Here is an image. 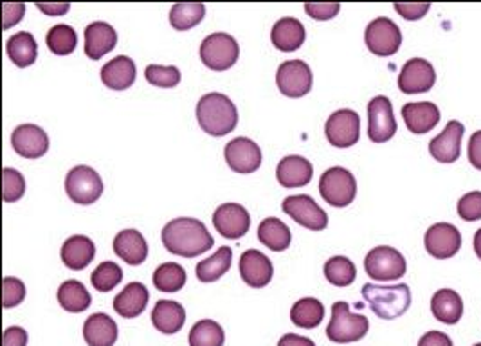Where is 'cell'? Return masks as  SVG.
I'll use <instances>...</instances> for the list:
<instances>
[{
    "mask_svg": "<svg viewBox=\"0 0 481 346\" xmlns=\"http://www.w3.org/2000/svg\"><path fill=\"white\" fill-rule=\"evenodd\" d=\"M161 238L162 245L172 254L182 258H197L215 245L208 228L201 221L190 217H181L168 222L161 232Z\"/></svg>",
    "mask_w": 481,
    "mask_h": 346,
    "instance_id": "6da1fadb",
    "label": "cell"
},
{
    "mask_svg": "<svg viewBox=\"0 0 481 346\" xmlns=\"http://www.w3.org/2000/svg\"><path fill=\"white\" fill-rule=\"evenodd\" d=\"M197 119L206 133L224 137L237 128L239 111L226 94L210 93L197 104Z\"/></svg>",
    "mask_w": 481,
    "mask_h": 346,
    "instance_id": "7a4b0ae2",
    "label": "cell"
},
{
    "mask_svg": "<svg viewBox=\"0 0 481 346\" xmlns=\"http://www.w3.org/2000/svg\"><path fill=\"white\" fill-rule=\"evenodd\" d=\"M362 298L366 300L369 309L382 320L400 318L411 305V291L406 283L393 287L366 283L362 287Z\"/></svg>",
    "mask_w": 481,
    "mask_h": 346,
    "instance_id": "3957f363",
    "label": "cell"
},
{
    "mask_svg": "<svg viewBox=\"0 0 481 346\" xmlns=\"http://www.w3.org/2000/svg\"><path fill=\"white\" fill-rule=\"evenodd\" d=\"M369 321L362 314H352L347 302H338L332 307V320L327 327V336L332 343L347 345L361 341L368 334Z\"/></svg>",
    "mask_w": 481,
    "mask_h": 346,
    "instance_id": "277c9868",
    "label": "cell"
},
{
    "mask_svg": "<svg viewBox=\"0 0 481 346\" xmlns=\"http://www.w3.org/2000/svg\"><path fill=\"white\" fill-rule=\"evenodd\" d=\"M319 193L334 208H347L358 195V183L352 172L341 166L329 168L319 181Z\"/></svg>",
    "mask_w": 481,
    "mask_h": 346,
    "instance_id": "5b68a950",
    "label": "cell"
},
{
    "mask_svg": "<svg viewBox=\"0 0 481 346\" xmlns=\"http://www.w3.org/2000/svg\"><path fill=\"white\" fill-rule=\"evenodd\" d=\"M240 54L237 40L228 33H213L201 44V60L211 71L231 69Z\"/></svg>",
    "mask_w": 481,
    "mask_h": 346,
    "instance_id": "8992f818",
    "label": "cell"
},
{
    "mask_svg": "<svg viewBox=\"0 0 481 346\" xmlns=\"http://www.w3.org/2000/svg\"><path fill=\"white\" fill-rule=\"evenodd\" d=\"M366 274L377 282H393L400 280L406 274V260L404 256L388 245H378L371 249L364 258Z\"/></svg>",
    "mask_w": 481,
    "mask_h": 346,
    "instance_id": "52a82bcc",
    "label": "cell"
},
{
    "mask_svg": "<svg viewBox=\"0 0 481 346\" xmlns=\"http://www.w3.org/2000/svg\"><path fill=\"white\" fill-rule=\"evenodd\" d=\"M65 192L76 204H94L103 193V181L100 173L89 166H76L67 173Z\"/></svg>",
    "mask_w": 481,
    "mask_h": 346,
    "instance_id": "ba28073f",
    "label": "cell"
},
{
    "mask_svg": "<svg viewBox=\"0 0 481 346\" xmlns=\"http://www.w3.org/2000/svg\"><path fill=\"white\" fill-rule=\"evenodd\" d=\"M364 42H366V47L375 56L386 58V56H393L400 49L402 33L393 20L380 16L368 24L366 33H364Z\"/></svg>",
    "mask_w": 481,
    "mask_h": 346,
    "instance_id": "9c48e42d",
    "label": "cell"
},
{
    "mask_svg": "<svg viewBox=\"0 0 481 346\" xmlns=\"http://www.w3.org/2000/svg\"><path fill=\"white\" fill-rule=\"evenodd\" d=\"M312 71L303 60H289L278 67L276 84L283 96L303 98L312 91Z\"/></svg>",
    "mask_w": 481,
    "mask_h": 346,
    "instance_id": "30bf717a",
    "label": "cell"
},
{
    "mask_svg": "<svg viewBox=\"0 0 481 346\" xmlns=\"http://www.w3.org/2000/svg\"><path fill=\"white\" fill-rule=\"evenodd\" d=\"M325 133L332 146L350 148L361 137V117L356 111L341 109L327 119Z\"/></svg>",
    "mask_w": 481,
    "mask_h": 346,
    "instance_id": "8fae6325",
    "label": "cell"
},
{
    "mask_svg": "<svg viewBox=\"0 0 481 346\" xmlns=\"http://www.w3.org/2000/svg\"><path fill=\"white\" fill-rule=\"evenodd\" d=\"M281 208L292 221H296L299 226L307 230L323 231L329 226V215L309 195L287 197Z\"/></svg>",
    "mask_w": 481,
    "mask_h": 346,
    "instance_id": "7c38bea8",
    "label": "cell"
},
{
    "mask_svg": "<svg viewBox=\"0 0 481 346\" xmlns=\"http://www.w3.org/2000/svg\"><path fill=\"white\" fill-rule=\"evenodd\" d=\"M397 132L393 105L386 96H375L368 104V137L373 143H386Z\"/></svg>",
    "mask_w": 481,
    "mask_h": 346,
    "instance_id": "4fadbf2b",
    "label": "cell"
},
{
    "mask_svg": "<svg viewBox=\"0 0 481 346\" xmlns=\"http://www.w3.org/2000/svg\"><path fill=\"white\" fill-rule=\"evenodd\" d=\"M437 84L435 67L424 58H411L404 64L398 74V89L404 94H420L427 93Z\"/></svg>",
    "mask_w": 481,
    "mask_h": 346,
    "instance_id": "5bb4252c",
    "label": "cell"
},
{
    "mask_svg": "<svg viewBox=\"0 0 481 346\" xmlns=\"http://www.w3.org/2000/svg\"><path fill=\"white\" fill-rule=\"evenodd\" d=\"M424 245L431 256H435L438 260H447L460 251L462 234H460L458 228H455L453 224L438 222V224H435L426 231Z\"/></svg>",
    "mask_w": 481,
    "mask_h": 346,
    "instance_id": "9a60e30c",
    "label": "cell"
},
{
    "mask_svg": "<svg viewBox=\"0 0 481 346\" xmlns=\"http://www.w3.org/2000/svg\"><path fill=\"white\" fill-rule=\"evenodd\" d=\"M11 146L24 159H40L49 150V137L36 124H20L11 133Z\"/></svg>",
    "mask_w": 481,
    "mask_h": 346,
    "instance_id": "2e32d148",
    "label": "cell"
},
{
    "mask_svg": "<svg viewBox=\"0 0 481 346\" xmlns=\"http://www.w3.org/2000/svg\"><path fill=\"white\" fill-rule=\"evenodd\" d=\"M228 166L237 173H254L261 164V150L260 146L247 139V137H237L226 144L224 150Z\"/></svg>",
    "mask_w": 481,
    "mask_h": 346,
    "instance_id": "e0dca14e",
    "label": "cell"
},
{
    "mask_svg": "<svg viewBox=\"0 0 481 346\" xmlns=\"http://www.w3.org/2000/svg\"><path fill=\"white\" fill-rule=\"evenodd\" d=\"M464 124L460 121H449L440 135H437L429 143V152L438 163H455L460 159L462 153V137H464Z\"/></svg>",
    "mask_w": 481,
    "mask_h": 346,
    "instance_id": "ac0fdd59",
    "label": "cell"
},
{
    "mask_svg": "<svg viewBox=\"0 0 481 346\" xmlns=\"http://www.w3.org/2000/svg\"><path fill=\"white\" fill-rule=\"evenodd\" d=\"M213 224L224 238L239 240L250 228V217L240 204L226 203L217 208L213 215Z\"/></svg>",
    "mask_w": 481,
    "mask_h": 346,
    "instance_id": "d6986e66",
    "label": "cell"
},
{
    "mask_svg": "<svg viewBox=\"0 0 481 346\" xmlns=\"http://www.w3.org/2000/svg\"><path fill=\"white\" fill-rule=\"evenodd\" d=\"M241 280L252 287V289H261L270 283L274 267L272 262L260 251L249 249L241 254L240 258Z\"/></svg>",
    "mask_w": 481,
    "mask_h": 346,
    "instance_id": "ffe728a7",
    "label": "cell"
},
{
    "mask_svg": "<svg viewBox=\"0 0 481 346\" xmlns=\"http://www.w3.org/2000/svg\"><path fill=\"white\" fill-rule=\"evenodd\" d=\"M314 177L312 163L301 155L283 157L276 168V179L283 188H303Z\"/></svg>",
    "mask_w": 481,
    "mask_h": 346,
    "instance_id": "44dd1931",
    "label": "cell"
},
{
    "mask_svg": "<svg viewBox=\"0 0 481 346\" xmlns=\"http://www.w3.org/2000/svg\"><path fill=\"white\" fill-rule=\"evenodd\" d=\"M118 45L116 29L107 22H93L85 29V53L91 60H102Z\"/></svg>",
    "mask_w": 481,
    "mask_h": 346,
    "instance_id": "7402d4cb",
    "label": "cell"
},
{
    "mask_svg": "<svg viewBox=\"0 0 481 346\" xmlns=\"http://www.w3.org/2000/svg\"><path fill=\"white\" fill-rule=\"evenodd\" d=\"M307 38L305 25L298 18H281L274 24L270 31V40L278 51L292 53L298 51Z\"/></svg>",
    "mask_w": 481,
    "mask_h": 346,
    "instance_id": "603a6c76",
    "label": "cell"
},
{
    "mask_svg": "<svg viewBox=\"0 0 481 346\" xmlns=\"http://www.w3.org/2000/svg\"><path fill=\"white\" fill-rule=\"evenodd\" d=\"M96 256V245L83 234H74L62 245V262L73 271H83Z\"/></svg>",
    "mask_w": 481,
    "mask_h": 346,
    "instance_id": "cb8c5ba5",
    "label": "cell"
},
{
    "mask_svg": "<svg viewBox=\"0 0 481 346\" xmlns=\"http://www.w3.org/2000/svg\"><path fill=\"white\" fill-rule=\"evenodd\" d=\"M152 323L159 332L166 336L177 334L186 323V311L177 302L159 300L152 311Z\"/></svg>",
    "mask_w": 481,
    "mask_h": 346,
    "instance_id": "d4e9b609",
    "label": "cell"
},
{
    "mask_svg": "<svg viewBox=\"0 0 481 346\" xmlns=\"http://www.w3.org/2000/svg\"><path fill=\"white\" fill-rule=\"evenodd\" d=\"M402 117L406 121V126L413 133H427L431 132L438 121H440V111L431 102H418V104H407L402 107Z\"/></svg>",
    "mask_w": 481,
    "mask_h": 346,
    "instance_id": "484cf974",
    "label": "cell"
},
{
    "mask_svg": "<svg viewBox=\"0 0 481 346\" xmlns=\"http://www.w3.org/2000/svg\"><path fill=\"white\" fill-rule=\"evenodd\" d=\"M148 298H150L148 289L139 282H132L116 296L114 311L124 320L137 318L144 312L148 305Z\"/></svg>",
    "mask_w": 481,
    "mask_h": 346,
    "instance_id": "4316f807",
    "label": "cell"
},
{
    "mask_svg": "<svg viewBox=\"0 0 481 346\" xmlns=\"http://www.w3.org/2000/svg\"><path fill=\"white\" fill-rule=\"evenodd\" d=\"M431 312L438 321L456 325L464 316V300L453 289H440L431 300Z\"/></svg>",
    "mask_w": 481,
    "mask_h": 346,
    "instance_id": "83f0119b",
    "label": "cell"
},
{
    "mask_svg": "<svg viewBox=\"0 0 481 346\" xmlns=\"http://www.w3.org/2000/svg\"><path fill=\"white\" fill-rule=\"evenodd\" d=\"M114 252L128 265H141L148 256V243L137 230H123L114 238Z\"/></svg>",
    "mask_w": 481,
    "mask_h": 346,
    "instance_id": "f1b7e54d",
    "label": "cell"
},
{
    "mask_svg": "<svg viewBox=\"0 0 481 346\" xmlns=\"http://www.w3.org/2000/svg\"><path fill=\"white\" fill-rule=\"evenodd\" d=\"M100 74H102V82L105 84V87L113 91H126L128 87L133 85L137 71H135V64L132 58L118 56L111 60L109 64H105Z\"/></svg>",
    "mask_w": 481,
    "mask_h": 346,
    "instance_id": "f546056e",
    "label": "cell"
},
{
    "mask_svg": "<svg viewBox=\"0 0 481 346\" xmlns=\"http://www.w3.org/2000/svg\"><path fill=\"white\" fill-rule=\"evenodd\" d=\"M83 338L89 346H114L118 341V325L107 314H93L83 325Z\"/></svg>",
    "mask_w": 481,
    "mask_h": 346,
    "instance_id": "4dcf8cb0",
    "label": "cell"
},
{
    "mask_svg": "<svg viewBox=\"0 0 481 346\" xmlns=\"http://www.w3.org/2000/svg\"><path fill=\"white\" fill-rule=\"evenodd\" d=\"M5 51H7V56L9 60L20 67V69H25L29 65H33L36 62V56H38V45H36V40L31 33L27 31H20L16 35H13L9 40H7V45H5Z\"/></svg>",
    "mask_w": 481,
    "mask_h": 346,
    "instance_id": "1f68e13d",
    "label": "cell"
},
{
    "mask_svg": "<svg viewBox=\"0 0 481 346\" xmlns=\"http://www.w3.org/2000/svg\"><path fill=\"white\" fill-rule=\"evenodd\" d=\"M91 294L85 285L78 280H67L58 289V303L64 311L80 314L91 307Z\"/></svg>",
    "mask_w": 481,
    "mask_h": 346,
    "instance_id": "d6a6232c",
    "label": "cell"
},
{
    "mask_svg": "<svg viewBox=\"0 0 481 346\" xmlns=\"http://www.w3.org/2000/svg\"><path fill=\"white\" fill-rule=\"evenodd\" d=\"M258 240L265 247H269L270 251L281 252V251L289 249V245L292 242V232L289 230V226L283 224L280 219L269 217V219L261 221L258 226Z\"/></svg>",
    "mask_w": 481,
    "mask_h": 346,
    "instance_id": "836d02e7",
    "label": "cell"
},
{
    "mask_svg": "<svg viewBox=\"0 0 481 346\" xmlns=\"http://www.w3.org/2000/svg\"><path fill=\"white\" fill-rule=\"evenodd\" d=\"M231 260H233L231 247L224 245V247L217 249L215 254H211L210 258L199 262V265H197V278L202 283H213V282H217L219 278H222L231 269Z\"/></svg>",
    "mask_w": 481,
    "mask_h": 346,
    "instance_id": "e575fe53",
    "label": "cell"
},
{
    "mask_svg": "<svg viewBox=\"0 0 481 346\" xmlns=\"http://www.w3.org/2000/svg\"><path fill=\"white\" fill-rule=\"evenodd\" d=\"M325 318V307L316 298H303L294 303L290 311V320L299 329H316Z\"/></svg>",
    "mask_w": 481,
    "mask_h": 346,
    "instance_id": "d590c367",
    "label": "cell"
},
{
    "mask_svg": "<svg viewBox=\"0 0 481 346\" xmlns=\"http://www.w3.org/2000/svg\"><path fill=\"white\" fill-rule=\"evenodd\" d=\"M206 15V5L202 2L175 4L170 11V24L177 31H188L202 22Z\"/></svg>",
    "mask_w": 481,
    "mask_h": 346,
    "instance_id": "8d00e7d4",
    "label": "cell"
},
{
    "mask_svg": "<svg viewBox=\"0 0 481 346\" xmlns=\"http://www.w3.org/2000/svg\"><path fill=\"white\" fill-rule=\"evenodd\" d=\"M153 285L162 292H177L186 285V269L173 262L162 263L153 272Z\"/></svg>",
    "mask_w": 481,
    "mask_h": 346,
    "instance_id": "74e56055",
    "label": "cell"
},
{
    "mask_svg": "<svg viewBox=\"0 0 481 346\" xmlns=\"http://www.w3.org/2000/svg\"><path fill=\"white\" fill-rule=\"evenodd\" d=\"M325 276L336 287H348L356 282L358 269L347 256H334L325 263Z\"/></svg>",
    "mask_w": 481,
    "mask_h": 346,
    "instance_id": "f35d334b",
    "label": "cell"
},
{
    "mask_svg": "<svg viewBox=\"0 0 481 346\" xmlns=\"http://www.w3.org/2000/svg\"><path fill=\"white\" fill-rule=\"evenodd\" d=\"M78 35L71 25L60 24L49 29L47 33V47L56 56H67L76 49Z\"/></svg>",
    "mask_w": 481,
    "mask_h": 346,
    "instance_id": "ab89813d",
    "label": "cell"
},
{
    "mask_svg": "<svg viewBox=\"0 0 481 346\" xmlns=\"http://www.w3.org/2000/svg\"><path fill=\"white\" fill-rule=\"evenodd\" d=\"M224 329L213 320H202L190 332V346H224Z\"/></svg>",
    "mask_w": 481,
    "mask_h": 346,
    "instance_id": "60d3db41",
    "label": "cell"
},
{
    "mask_svg": "<svg viewBox=\"0 0 481 346\" xmlns=\"http://www.w3.org/2000/svg\"><path fill=\"white\" fill-rule=\"evenodd\" d=\"M121 280H123V271H121L120 265L114 262H103L91 274V283L100 292L113 291L116 285H120Z\"/></svg>",
    "mask_w": 481,
    "mask_h": 346,
    "instance_id": "b9f144b4",
    "label": "cell"
},
{
    "mask_svg": "<svg viewBox=\"0 0 481 346\" xmlns=\"http://www.w3.org/2000/svg\"><path fill=\"white\" fill-rule=\"evenodd\" d=\"M146 82L153 87L173 89L181 84V71L177 67H162V65H148L144 71Z\"/></svg>",
    "mask_w": 481,
    "mask_h": 346,
    "instance_id": "7bdbcfd3",
    "label": "cell"
},
{
    "mask_svg": "<svg viewBox=\"0 0 481 346\" xmlns=\"http://www.w3.org/2000/svg\"><path fill=\"white\" fill-rule=\"evenodd\" d=\"M2 199L4 203H16L25 193V179L13 168L2 170Z\"/></svg>",
    "mask_w": 481,
    "mask_h": 346,
    "instance_id": "ee69618b",
    "label": "cell"
},
{
    "mask_svg": "<svg viewBox=\"0 0 481 346\" xmlns=\"http://www.w3.org/2000/svg\"><path fill=\"white\" fill-rule=\"evenodd\" d=\"M24 298H25L24 282L18 278L5 276L2 280V305H4V309H11V307L20 305L24 302Z\"/></svg>",
    "mask_w": 481,
    "mask_h": 346,
    "instance_id": "f6af8a7d",
    "label": "cell"
},
{
    "mask_svg": "<svg viewBox=\"0 0 481 346\" xmlns=\"http://www.w3.org/2000/svg\"><path fill=\"white\" fill-rule=\"evenodd\" d=\"M458 215L467 222L481 219V192H471L464 195L458 203Z\"/></svg>",
    "mask_w": 481,
    "mask_h": 346,
    "instance_id": "bcb514c9",
    "label": "cell"
},
{
    "mask_svg": "<svg viewBox=\"0 0 481 346\" xmlns=\"http://www.w3.org/2000/svg\"><path fill=\"white\" fill-rule=\"evenodd\" d=\"M341 9L339 2H307L305 11L316 20H332Z\"/></svg>",
    "mask_w": 481,
    "mask_h": 346,
    "instance_id": "7dc6e473",
    "label": "cell"
},
{
    "mask_svg": "<svg viewBox=\"0 0 481 346\" xmlns=\"http://www.w3.org/2000/svg\"><path fill=\"white\" fill-rule=\"evenodd\" d=\"M431 4L429 2H406V4H395L397 13L406 20H420L427 15Z\"/></svg>",
    "mask_w": 481,
    "mask_h": 346,
    "instance_id": "c3c4849f",
    "label": "cell"
},
{
    "mask_svg": "<svg viewBox=\"0 0 481 346\" xmlns=\"http://www.w3.org/2000/svg\"><path fill=\"white\" fill-rule=\"evenodd\" d=\"M24 4H4V29H9L13 24H18L24 16Z\"/></svg>",
    "mask_w": 481,
    "mask_h": 346,
    "instance_id": "681fc988",
    "label": "cell"
},
{
    "mask_svg": "<svg viewBox=\"0 0 481 346\" xmlns=\"http://www.w3.org/2000/svg\"><path fill=\"white\" fill-rule=\"evenodd\" d=\"M27 345V332L20 327H9L4 331V346Z\"/></svg>",
    "mask_w": 481,
    "mask_h": 346,
    "instance_id": "f907efd6",
    "label": "cell"
},
{
    "mask_svg": "<svg viewBox=\"0 0 481 346\" xmlns=\"http://www.w3.org/2000/svg\"><path fill=\"white\" fill-rule=\"evenodd\" d=\"M418 346H453V341L447 334L438 332V331H431L420 338Z\"/></svg>",
    "mask_w": 481,
    "mask_h": 346,
    "instance_id": "816d5d0a",
    "label": "cell"
},
{
    "mask_svg": "<svg viewBox=\"0 0 481 346\" xmlns=\"http://www.w3.org/2000/svg\"><path fill=\"white\" fill-rule=\"evenodd\" d=\"M469 161L471 164L481 170V130L475 132L471 135V141H469Z\"/></svg>",
    "mask_w": 481,
    "mask_h": 346,
    "instance_id": "f5cc1de1",
    "label": "cell"
},
{
    "mask_svg": "<svg viewBox=\"0 0 481 346\" xmlns=\"http://www.w3.org/2000/svg\"><path fill=\"white\" fill-rule=\"evenodd\" d=\"M36 7L40 11H44L45 15L49 16H60V15H65L69 11V4L67 2H62V4H56V2H45V4H36Z\"/></svg>",
    "mask_w": 481,
    "mask_h": 346,
    "instance_id": "db71d44e",
    "label": "cell"
},
{
    "mask_svg": "<svg viewBox=\"0 0 481 346\" xmlns=\"http://www.w3.org/2000/svg\"><path fill=\"white\" fill-rule=\"evenodd\" d=\"M278 346H316V343L309 338H301V336H296V334H287L283 336L280 341H278Z\"/></svg>",
    "mask_w": 481,
    "mask_h": 346,
    "instance_id": "11a10c76",
    "label": "cell"
},
{
    "mask_svg": "<svg viewBox=\"0 0 481 346\" xmlns=\"http://www.w3.org/2000/svg\"><path fill=\"white\" fill-rule=\"evenodd\" d=\"M475 251L481 260V230L476 231V234H475Z\"/></svg>",
    "mask_w": 481,
    "mask_h": 346,
    "instance_id": "9f6ffc18",
    "label": "cell"
},
{
    "mask_svg": "<svg viewBox=\"0 0 481 346\" xmlns=\"http://www.w3.org/2000/svg\"><path fill=\"white\" fill-rule=\"evenodd\" d=\"M475 346H481V343H478V345H475Z\"/></svg>",
    "mask_w": 481,
    "mask_h": 346,
    "instance_id": "6f0895ef",
    "label": "cell"
}]
</instances>
